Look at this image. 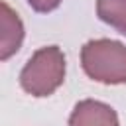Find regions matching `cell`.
<instances>
[{"instance_id":"cell-4","label":"cell","mask_w":126,"mask_h":126,"mask_svg":"<svg viewBox=\"0 0 126 126\" xmlns=\"http://www.w3.org/2000/svg\"><path fill=\"white\" fill-rule=\"evenodd\" d=\"M0 8H2V22H0V26H2V32H0V59L6 61L14 53L20 51L26 32H24V24H22L20 16L6 2H2Z\"/></svg>"},{"instance_id":"cell-1","label":"cell","mask_w":126,"mask_h":126,"mask_svg":"<svg viewBox=\"0 0 126 126\" xmlns=\"http://www.w3.org/2000/svg\"><path fill=\"white\" fill-rule=\"evenodd\" d=\"M65 53L59 45H45L33 51L20 71V87L32 96H49L65 81Z\"/></svg>"},{"instance_id":"cell-2","label":"cell","mask_w":126,"mask_h":126,"mask_svg":"<svg viewBox=\"0 0 126 126\" xmlns=\"http://www.w3.org/2000/svg\"><path fill=\"white\" fill-rule=\"evenodd\" d=\"M81 67L85 75L102 85L126 83V45L116 39H89L81 47Z\"/></svg>"},{"instance_id":"cell-3","label":"cell","mask_w":126,"mask_h":126,"mask_svg":"<svg viewBox=\"0 0 126 126\" xmlns=\"http://www.w3.org/2000/svg\"><path fill=\"white\" fill-rule=\"evenodd\" d=\"M67 126H120V122L110 104L94 98H83L73 106Z\"/></svg>"},{"instance_id":"cell-6","label":"cell","mask_w":126,"mask_h":126,"mask_svg":"<svg viewBox=\"0 0 126 126\" xmlns=\"http://www.w3.org/2000/svg\"><path fill=\"white\" fill-rule=\"evenodd\" d=\"M30 4V8L33 12H39V14H49L53 10H57L61 6L63 0H26Z\"/></svg>"},{"instance_id":"cell-5","label":"cell","mask_w":126,"mask_h":126,"mask_svg":"<svg viewBox=\"0 0 126 126\" xmlns=\"http://www.w3.org/2000/svg\"><path fill=\"white\" fill-rule=\"evenodd\" d=\"M96 16L112 30L126 35V0H96Z\"/></svg>"}]
</instances>
